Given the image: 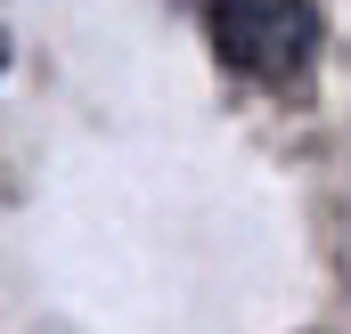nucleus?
I'll return each mask as SVG.
<instances>
[{"instance_id": "f257e3e1", "label": "nucleus", "mask_w": 351, "mask_h": 334, "mask_svg": "<svg viewBox=\"0 0 351 334\" xmlns=\"http://www.w3.org/2000/svg\"><path fill=\"white\" fill-rule=\"evenodd\" d=\"M204 33L237 74H302L319 49V8L311 0H204Z\"/></svg>"}, {"instance_id": "f03ea898", "label": "nucleus", "mask_w": 351, "mask_h": 334, "mask_svg": "<svg viewBox=\"0 0 351 334\" xmlns=\"http://www.w3.org/2000/svg\"><path fill=\"white\" fill-rule=\"evenodd\" d=\"M0 66H8V41H0Z\"/></svg>"}]
</instances>
